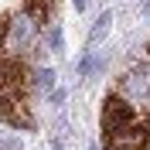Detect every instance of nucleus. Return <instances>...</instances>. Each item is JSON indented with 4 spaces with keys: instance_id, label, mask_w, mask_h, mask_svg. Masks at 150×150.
Listing matches in <instances>:
<instances>
[{
    "instance_id": "1",
    "label": "nucleus",
    "mask_w": 150,
    "mask_h": 150,
    "mask_svg": "<svg viewBox=\"0 0 150 150\" xmlns=\"http://www.w3.org/2000/svg\"><path fill=\"white\" fill-rule=\"evenodd\" d=\"M103 147L106 150H150V116L137 112L120 92L103 99Z\"/></svg>"
},
{
    "instance_id": "2",
    "label": "nucleus",
    "mask_w": 150,
    "mask_h": 150,
    "mask_svg": "<svg viewBox=\"0 0 150 150\" xmlns=\"http://www.w3.org/2000/svg\"><path fill=\"white\" fill-rule=\"evenodd\" d=\"M28 79H24V65L17 58H7L0 51V120L7 126L28 130L31 112H28Z\"/></svg>"
},
{
    "instance_id": "3",
    "label": "nucleus",
    "mask_w": 150,
    "mask_h": 150,
    "mask_svg": "<svg viewBox=\"0 0 150 150\" xmlns=\"http://www.w3.org/2000/svg\"><path fill=\"white\" fill-rule=\"evenodd\" d=\"M24 4V14H28L34 24H45L48 21V10H51V0H21Z\"/></svg>"
},
{
    "instance_id": "4",
    "label": "nucleus",
    "mask_w": 150,
    "mask_h": 150,
    "mask_svg": "<svg viewBox=\"0 0 150 150\" xmlns=\"http://www.w3.org/2000/svg\"><path fill=\"white\" fill-rule=\"evenodd\" d=\"M147 51H150V45H147Z\"/></svg>"
}]
</instances>
